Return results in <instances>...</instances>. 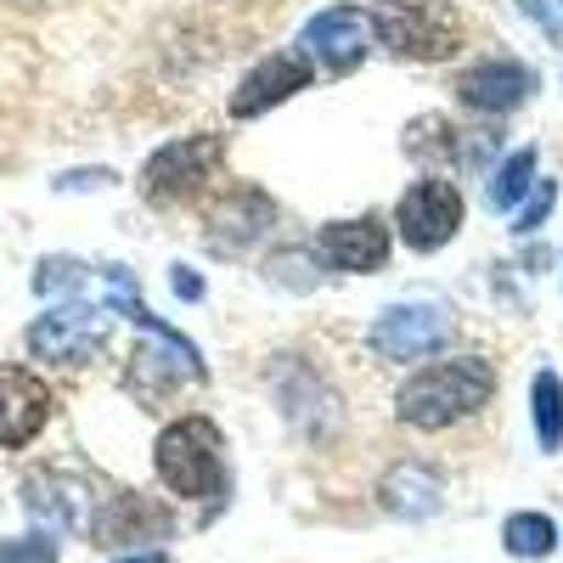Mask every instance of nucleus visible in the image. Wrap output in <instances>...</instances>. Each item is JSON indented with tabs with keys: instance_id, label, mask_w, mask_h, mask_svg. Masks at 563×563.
I'll use <instances>...</instances> for the list:
<instances>
[{
	"instance_id": "obj_1",
	"label": "nucleus",
	"mask_w": 563,
	"mask_h": 563,
	"mask_svg": "<svg viewBox=\"0 0 563 563\" xmlns=\"http://www.w3.org/2000/svg\"><path fill=\"white\" fill-rule=\"evenodd\" d=\"M490 395H496V372H490V361H479V355H451V361L422 366L417 378L400 384V395H395V417L406 422V429L440 434V429H456L462 417H474Z\"/></svg>"
},
{
	"instance_id": "obj_2",
	"label": "nucleus",
	"mask_w": 563,
	"mask_h": 563,
	"mask_svg": "<svg viewBox=\"0 0 563 563\" xmlns=\"http://www.w3.org/2000/svg\"><path fill=\"white\" fill-rule=\"evenodd\" d=\"M153 462H158V479L186 501H209L225 490V440L209 417L169 422L153 445Z\"/></svg>"
},
{
	"instance_id": "obj_3",
	"label": "nucleus",
	"mask_w": 563,
	"mask_h": 563,
	"mask_svg": "<svg viewBox=\"0 0 563 563\" xmlns=\"http://www.w3.org/2000/svg\"><path fill=\"white\" fill-rule=\"evenodd\" d=\"M366 18L378 45H389L406 63H445L462 45V18L445 0H378Z\"/></svg>"
},
{
	"instance_id": "obj_4",
	"label": "nucleus",
	"mask_w": 563,
	"mask_h": 563,
	"mask_svg": "<svg viewBox=\"0 0 563 563\" xmlns=\"http://www.w3.org/2000/svg\"><path fill=\"white\" fill-rule=\"evenodd\" d=\"M108 344V305L90 299H57L45 316L29 321V355L34 361H57V366H79Z\"/></svg>"
},
{
	"instance_id": "obj_5",
	"label": "nucleus",
	"mask_w": 563,
	"mask_h": 563,
	"mask_svg": "<svg viewBox=\"0 0 563 563\" xmlns=\"http://www.w3.org/2000/svg\"><path fill=\"white\" fill-rule=\"evenodd\" d=\"M214 169H220V135L164 141V147L147 158V169H141V198H147L153 209H169L180 198H192Z\"/></svg>"
},
{
	"instance_id": "obj_6",
	"label": "nucleus",
	"mask_w": 563,
	"mask_h": 563,
	"mask_svg": "<svg viewBox=\"0 0 563 563\" xmlns=\"http://www.w3.org/2000/svg\"><path fill=\"white\" fill-rule=\"evenodd\" d=\"M294 52H299L310 68L344 79V74H355V68L366 63V52H372V18H366L361 7H327V12H316V18L299 29Z\"/></svg>"
},
{
	"instance_id": "obj_7",
	"label": "nucleus",
	"mask_w": 563,
	"mask_h": 563,
	"mask_svg": "<svg viewBox=\"0 0 563 563\" xmlns=\"http://www.w3.org/2000/svg\"><path fill=\"white\" fill-rule=\"evenodd\" d=\"M395 231L411 254H440L462 231V192L440 175L406 186V198L395 203Z\"/></svg>"
},
{
	"instance_id": "obj_8",
	"label": "nucleus",
	"mask_w": 563,
	"mask_h": 563,
	"mask_svg": "<svg viewBox=\"0 0 563 563\" xmlns=\"http://www.w3.org/2000/svg\"><path fill=\"white\" fill-rule=\"evenodd\" d=\"M445 339H451V321H445L440 305H395V310H384L378 321H372V333H366L372 355L395 361V366L429 361L434 350H445Z\"/></svg>"
},
{
	"instance_id": "obj_9",
	"label": "nucleus",
	"mask_w": 563,
	"mask_h": 563,
	"mask_svg": "<svg viewBox=\"0 0 563 563\" xmlns=\"http://www.w3.org/2000/svg\"><path fill=\"white\" fill-rule=\"evenodd\" d=\"M271 220H276V203L265 192H254V186H238V192H225V198L209 203V214H203V249L220 254V260H238V254H249L265 238Z\"/></svg>"
},
{
	"instance_id": "obj_10",
	"label": "nucleus",
	"mask_w": 563,
	"mask_h": 563,
	"mask_svg": "<svg viewBox=\"0 0 563 563\" xmlns=\"http://www.w3.org/2000/svg\"><path fill=\"white\" fill-rule=\"evenodd\" d=\"M52 384L29 366H0V451H23L52 422Z\"/></svg>"
},
{
	"instance_id": "obj_11",
	"label": "nucleus",
	"mask_w": 563,
	"mask_h": 563,
	"mask_svg": "<svg viewBox=\"0 0 563 563\" xmlns=\"http://www.w3.org/2000/svg\"><path fill=\"white\" fill-rule=\"evenodd\" d=\"M316 79V68L299 57V52H271L265 63H254L243 74V85L231 90V119H260L271 108H282L288 97H299V90Z\"/></svg>"
},
{
	"instance_id": "obj_12",
	"label": "nucleus",
	"mask_w": 563,
	"mask_h": 563,
	"mask_svg": "<svg viewBox=\"0 0 563 563\" xmlns=\"http://www.w3.org/2000/svg\"><path fill=\"white\" fill-rule=\"evenodd\" d=\"M316 254L327 271H350V276H366L389 260V225L378 214H361V220H333L321 225L316 238Z\"/></svg>"
},
{
	"instance_id": "obj_13",
	"label": "nucleus",
	"mask_w": 563,
	"mask_h": 563,
	"mask_svg": "<svg viewBox=\"0 0 563 563\" xmlns=\"http://www.w3.org/2000/svg\"><path fill=\"white\" fill-rule=\"evenodd\" d=\"M530 90H536V68H530V63H512V57H490V63L467 68V74L456 79V97L474 108V113H490V119L525 108Z\"/></svg>"
},
{
	"instance_id": "obj_14",
	"label": "nucleus",
	"mask_w": 563,
	"mask_h": 563,
	"mask_svg": "<svg viewBox=\"0 0 563 563\" xmlns=\"http://www.w3.org/2000/svg\"><path fill=\"white\" fill-rule=\"evenodd\" d=\"M23 507L45 530H90V496L74 474H57V467H40V474L23 479Z\"/></svg>"
},
{
	"instance_id": "obj_15",
	"label": "nucleus",
	"mask_w": 563,
	"mask_h": 563,
	"mask_svg": "<svg viewBox=\"0 0 563 563\" xmlns=\"http://www.w3.org/2000/svg\"><path fill=\"white\" fill-rule=\"evenodd\" d=\"M90 536L102 547H135V541H164L169 536V512L135 490H119L102 501V512L90 519Z\"/></svg>"
},
{
	"instance_id": "obj_16",
	"label": "nucleus",
	"mask_w": 563,
	"mask_h": 563,
	"mask_svg": "<svg viewBox=\"0 0 563 563\" xmlns=\"http://www.w3.org/2000/svg\"><path fill=\"white\" fill-rule=\"evenodd\" d=\"M440 490H445V479L429 462H395L378 479V501L395 519H429V512H440Z\"/></svg>"
},
{
	"instance_id": "obj_17",
	"label": "nucleus",
	"mask_w": 563,
	"mask_h": 563,
	"mask_svg": "<svg viewBox=\"0 0 563 563\" xmlns=\"http://www.w3.org/2000/svg\"><path fill=\"white\" fill-rule=\"evenodd\" d=\"M501 547H507V558H552L558 525L547 519V512H512V519L501 525Z\"/></svg>"
},
{
	"instance_id": "obj_18",
	"label": "nucleus",
	"mask_w": 563,
	"mask_h": 563,
	"mask_svg": "<svg viewBox=\"0 0 563 563\" xmlns=\"http://www.w3.org/2000/svg\"><path fill=\"white\" fill-rule=\"evenodd\" d=\"M530 411H536V440H541V451H558V445H563V384H558V372H536Z\"/></svg>"
},
{
	"instance_id": "obj_19",
	"label": "nucleus",
	"mask_w": 563,
	"mask_h": 563,
	"mask_svg": "<svg viewBox=\"0 0 563 563\" xmlns=\"http://www.w3.org/2000/svg\"><path fill=\"white\" fill-rule=\"evenodd\" d=\"M536 186V147H519V153H507V164L490 175V209H519L525 192Z\"/></svg>"
},
{
	"instance_id": "obj_20",
	"label": "nucleus",
	"mask_w": 563,
	"mask_h": 563,
	"mask_svg": "<svg viewBox=\"0 0 563 563\" xmlns=\"http://www.w3.org/2000/svg\"><path fill=\"white\" fill-rule=\"evenodd\" d=\"M265 282H276V288H294V294H310L321 282V254L316 249H276L265 260Z\"/></svg>"
},
{
	"instance_id": "obj_21",
	"label": "nucleus",
	"mask_w": 563,
	"mask_h": 563,
	"mask_svg": "<svg viewBox=\"0 0 563 563\" xmlns=\"http://www.w3.org/2000/svg\"><path fill=\"white\" fill-rule=\"evenodd\" d=\"M85 288V265L79 260H63V254H52V260H40V271H34V294L40 299H74Z\"/></svg>"
},
{
	"instance_id": "obj_22",
	"label": "nucleus",
	"mask_w": 563,
	"mask_h": 563,
	"mask_svg": "<svg viewBox=\"0 0 563 563\" xmlns=\"http://www.w3.org/2000/svg\"><path fill=\"white\" fill-rule=\"evenodd\" d=\"M0 563H57V541L52 536H23L0 547Z\"/></svg>"
},
{
	"instance_id": "obj_23",
	"label": "nucleus",
	"mask_w": 563,
	"mask_h": 563,
	"mask_svg": "<svg viewBox=\"0 0 563 563\" xmlns=\"http://www.w3.org/2000/svg\"><path fill=\"white\" fill-rule=\"evenodd\" d=\"M552 203H558V186L552 180H536L530 186V203H519V225H512V231H519V238H525V231H536L552 214Z\"/></svg>"
},
{
	"instance_id": "obj_24",
	"label": "nucleus",
	"mask_w": 563,
	"mask_h": 563,
	"mask_svg": "<svg viewBox=\"0 0 563 563\" xmlns=\"http://www.w3.org/2000/svg\"><path fill=\"white\" fill-rule=\"evenodd\" d=\"M175 294L180 299H203V282L192 276V265H175Z\"/></svg>"
},
{
	"instance_id": "obj_25",
	"label": "nucleus",
	"mask_w": 563,
	"mask_h": 563,
	"mask_svg": "<svg viewBox=\"0 0 563 563\" xmlns=\"http://www.w3.org/2000/svg\"><path fill=\"white\" fill-rule=\"evenodd\" d=\"M519 7H525V12H530V18H536V23L547 29V34H558V18L547 12V0H519Z\"/></svg>"
},
{
	"instance_id": "obj_26",
	"label": "nucleus",
	"mask_w": 563,
	"mask_h": 563,
	"mask_svg": "<svg viewBox=\"0 0 563 563\" xmlns=\"http://www.w3.org/2000/svg\"><path fill=\"white\" fill-rule=\"evenodd\" d=\"M113 563H169V552H119Z\"/></svg>"
}]
</instances>
